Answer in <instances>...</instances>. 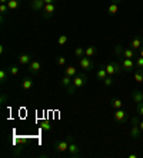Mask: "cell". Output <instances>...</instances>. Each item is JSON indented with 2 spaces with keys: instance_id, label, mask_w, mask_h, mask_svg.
<instances>
[{
  "instance_id": "5bb4252c",
  "label": "cell",
  "mask_w": 143,
  "mask_h": 158,
  "mask_svg": "<svg viewBox=\"0 0 143 158\" xmlns=\"http://www.w3.org/2000/svg\"><path fill=\"white\" fill-rule=\"evenodd\" d=\"M67 152H69L70 157H79V154H80V148L77 147V144L74 143L73 140L70 141V144H69V150H67Z\"/></svg>"
},
{
  "instance_id": "7402d4cb",
  "label": "cell",
  "mask_w": 143,
  "mask_h": 158,
  "mask_svg": "<svg viewBox=\"0 0 143 158\" xmlns=\"http://www.w3.org/2000/svg\"><path fill=\"white\" fill-rule=\"evenodd\" d=\"M135 80L136 83H143V69H139V67L135 69Z\"/></svg>"
},
{
  "instance_id": "f35d334b",
  "label": "cell",
  "mask_w": 143,
  "mask_h": 158,
  "mask_svg": "<svg viewBox=\"0 0 143 158\" xmlns=\"http://www.w3.org/2000/svg\"><path fill=\"white\" fill-rule=\"evenodd\" d=\"M139 56H140V57H143V47L139 50Z\"/></svg>"
},
{
  "instance_id": "4dcf8cb0",
  "label": "cell",
  "mask_w": 143,
  "mask_h": 158,
  "mask_svg": "<svg viewBox=\"0 0 143 158\" xmlns=\"http://www.w3.org/2000/svg\"><path fill=\"white\" fill-rule=\"evenodd\" d=\"M7 11H9L7 4H0V16H4V15H7Z\"/></svg>"
},
{
  "instance_id": "52a82bcc",
  "label": "cell",
  "mask_w": 143,
  "mask_h": 158,
  "mask_svg": "<svg viewBox=\"0 0 143 158\" xmlns=\"http://www.w3.org/2000/svg\"><path fill=\"white\" fill-rule=\"evenodd\" d=\"M113 118L114 121L118 123V124H125L126 121H127V113H126L123 108H119V110H114V114H113Z\"/></svg>"
},
{
  "instance_id": "9c48e42d",
  "label": "cell",
  "mask_w": 143,
  "mask_h": 158,
  "mask_svg": "<svg viewBox=\"0 0 143 158\" xmlns=\"http://www.w3.org/2000/svg\"><path fill=\"white\" fill-rule=\"evenodd\" d=\"M40 69H42V63L39 61V60H33V61L27 66V71H29L30 74H33V76L40 73Z\"/></svg>"
},
{
  "instance_id": "6da1fadb",
  "label": "cell",
  "mask_w": 143,
  "mask_h": 158,
  "mask_svg": "<svg viewBox=\"0 0 143 158\" xmlns=\"http://www.w3.org/2000/svg\"><path fill=\"white\" fill-rule=\"evenodd\" d=\"M86 83H87V76H86L84 73H77L73 77V83H72V85H70L69 88H66V91L69 93V94H74L77 90L83 88L84 85H86Z\"/></svg>"
},
{
  "instance_id": "9a60e30c",
  "label": "cell",
  "mask_w": 143,
  "mask_h": 158,
  "mask_svg": "<svg viewBox=\"0 0 143 158\" xmlns=\"http://www.w3.org/2000/svg\"><path fill=\"white\" fill-rule=\"evenodd\" d=\"M30 6H32V9H33L34 11H42L44 7V2L43 0H32V2H30Z\"/></svg>"
},
{
  "instance_id": "74e56055",
  "label": "cell",
  "mask_w": 143,
  "mask_h": 158,
  "mask_svg": "<svg viewBox=\"0 0 143 158\" xmlns=\"http://www.w3.org/2000/svg\"><path fill=\"white\" fill-rule=\"evenodd\" d=\"M139 127H140V130H142V132H143V120L139 123Z\"/></svg>"
},
{
  "instance_id": "ffe728a7",
  "label": "cell",
  "mask_w": 143,
  "mask_h": 158,
  "mask_svg": "<svg viewBox=\"0 0 143 158\" xmlns=\"http://www.w3.org/2000/svg\"><path fill=\"white\" fill-rule=\"evenodd\" d=\"M72 83H73V78L69 77V76H63V78L60 80V85L63 88H69L72 85Z\"/></svg>"
},
{
  "instance_id": "ba28073f",
  "label": "cell",
  "mask_w": 143,
  "mask_h": 158,
  "mask_svg": "<svg viewBox=\"0 0 143 158\" xmlns=\"http://www.w3.org/2000/svg\"><path fill=\"white\" fill-rule=\"evenodd\" d=\"M56 11V4L51 3V4H44L43 10H42V16H43L44 19H50L51 16L55 15Z\"/></svg>"
},
{
  "instance_id": "8992f818",
  "label": "cell",
  "mask_w": 143,
  "mask_h": 158,
  "mask_svg": "<svg viewBox=\"0 0 143 158\" xmlns=\"http://www.w3.org/2000/svg\"><path fill=\"white\" fill-rule=\"evenodd\" d=\"M79 67H80L83 71H92L93 69H95V64H93V61L90 60V57L83 56V57H80V60H79Z\"/></svg>"
},
{
  "instance_id": "3957f363",
  "label": "cell",
  "mask_w": 143,
  "mask_h": 158,
  "mask_svg": "<svg viewBox=\"0 0 143 158\" xmlns=\"http://www.w3.org/2000/svg\"><path fill=\"white\" fill-rule=\"evenodd\" d=\"M105 69H106V71H107V74H109V76L120 74L122 71H123V67H122L120 63H114V61L107 63L106 66H105Z\"/></svg>"
},
{
  "instance_id": "484cf974",
  "label": "cell",
  "mask_w": 143,
  "mask_h": 158,
  "mask_svg": "<svg viewBox=\"0 0 143 158\" xmlns=\"http://www.w3.org/2000/svg\"><path fill=\"white\" fill-rule=\"evenodd\" d=\"M7 71H9V74H10V76H13V77H15V76H17V74H19L20 69H19L17 64H11V66H9Z\"/></svg>"
},
{
  "instance_id": "d6986e66",
  "label": "cell",
  "mask_w": 143,
  "mask_h": 158,
  "mask_svg": "<svg viewBox=\"0 0 143 158\" xmlns=\"http://www.w3.org/2000/svg\"><path fill=\"white\" fill-rule=\"evenodd\" d=\"M132 100L135 101L136 104L142 103V100H143V93L139 91V90H135V91H132Z\"/></svg>"
},
{
  "instance_id": "f546056e",
  "label": "cell",
  "mask_w": 143,
  "mask_h": 158,
  "mask_svg": "<svg viewBox=\"0 0 143 158\" xmlns=\"http://www.w3.org/2000/svg\"><path fill=\"white\" fill-rule=\"evenodd\" d=\"M42 130H43V131H51V125H50V123L49 121H43L42 123Z\"/></svg>"
},
{
  "instance_id": "ab89813d",
  "label": "cell",
  "mask_w": 143,
  "mask_h": 158,
  "mask_svg": "<svg viewBox=\"0 0 143 158\" xmlns=\"http://www.w3.org/2000/svg\"><path fill=\"white\" fill-rule=\"evenodd\" d=\"M9 0H0V4H6Z\"/></svg>"
},
{
  "instance_id": "4316f807",
  "label": "cell",
  "mask_w": 143,
  "mask_h": 158,
  "mask_svg": "<svg viewBox=\"0 0 143 158\" xmlns=\"http://www.w3.org/2000/svg\"><path fill=\"white\" fill-rule=\"evenodd\" d=\"M113 83H114L113 76H107V77L103 80V84H105V87H112V85H113Z\"/></svg>"
},
{
  "instance_id": "603a6c76",
  "label": "cell",
  "mask_w": 143,
  "mask_h": 158,
  "mask_svg": "<svg viewBox=\"0 0 143 158\" xmlns=\"http://www.w3.org/2000/svg\"><path fill=\"white\" fill-rule=\"evenodd\" d=\"M6 4H7L9 10H17L20 7V0H9Z\"/></svg>"
},
{
  "instance_id": "f1b7e54d",
  "label": "cell",
  "mask_w": 143,
  "mask_h": 158,
  "mask_svg": "<svg viewBox=\"0 0 143 158\" xmlns=\"http://www.w3.org/2000/svg\"><path fill=\"white\" fill-rule=\"evenodd\" d=\"M56 63H57V66L65 67V66H66V57H63V56H59V57L56 59Z\"/></svg>"
},
{
  "instance_id": "2e32d148",
  "label": "cell",
  "mask_w": 143,
  "mask_h": 158,
  "mask_svg": "<svg viewBox=\"0 0 143 158\" xmlns=\"http://www.w3.org/2000/svg\"><path fill=\"white\" fill-rule=\"evenodd\" d=\"M32 87H33V80L30 77H25L22 81V88L23 91H29V90H32Z\"/></svg>"
},
{
  "instance_id": "83f0119b",
  "label": "cell",
  "mask_w": 143,
  "mask_h": 158,
  "mask_svg": "<svg viewBox=\"0 0 143 158\" xmlns=\"http://www.w3.org/2000/svg\"><path fill=\"white\" fill-rule=\"evenodd\" d=\"M67 40H69V39H67L66 34H60V36L57 37V44H59V46H65V44L67 43Z\"/></svg>"
},
{
  "instance_id": "ac0fdd59",
  "label": "cell",
  "mask_w": 143,
  "mask_h": 158,
  "mask_svg": "<svg viewBox=\"0 0 143 158\" xmlns=\"http://www.w3.org/2000/svg\"><path fill=\"white\" fill-rule=\"evenodd\" d=\"M109 74H107V71H106V69H105V66H100V69L97 71H96V78L97 80H100V81H103L105 78L107 77Z\"/></svg>"
},
{
  "instance_id": "7bdbcfd3",
  "label": "cell",
  "mask_w": 143,
  "mask_h": 158,
  "mask_svg": "<svg viewBox=\"0 0 143 158\" xmlns=\"http://www.w3.org/2000/svg\"><path fill=\"white\" fill-rule=\"evenodd\" d=\"M142 103H143V100H142Z\"/></svg>"
},
{
  "instance_id": "277c9868",
  "label": "cell",
  "mask_w": 143,
  "mask_h": 158,
  "mask_svg": "<svg viewBox=\"0 0 143 158\" xmlns=\"http://www.w3.org/2000/svg\"><path fill=\"white\" fill-rule=\"evenodd\" d=\"M119 60H120V64H122V67H123V70H125L126 73H132V71L136 69V61L133 59L119 57Z\"/></svg>"
},
{
  "instance_id": "b9f144b4",
  "label": "cell",
  "mask_w": 143,
  "mask_h": 158,
  "mask_svg": "<svg viewBox=\"0 0 143 158\" xmlns=\"http://www.w3.org/2000/svg\"><path fill=\"white\" fill-rule=\"evenodd\" d=\"M29 2H32V0H29Z\"/></svg>"
},
{
  "instance_id": "d6a6232c",
  "label": "cell",
  "mask_w": 143,
  "mask_h": 158,
  "mask_svg": "<svg viewBox=\"0 0 143 158\" xmlns=\"http://www.w3.org/2000/svg\"><path fill=\"white\" fill-rule=\"evenodd\" d=\"M74 54H76L77 57H83L84 56V48L83 47H77L76 50H74Z\"/></svg>"
},
{
  "instance_id": "cb8c5ba5",
  "label": "cell",
  "mask_w": 143,
  "mask_h": 158,
  "mask_svg": "<svg viewBox=\"0 0 143 158\" xmlns=\"http://www.w3.org/2000/svg\"><path fill=\"white\" fill-rule=\"evenodd\" d=\"M9 76H10V74H9L7 69H2V70H0V83H2V84H4V83L7 81Z\"/></svg>"
},
{
  "instance_id": "d4e9b609",
  "label": "cell",
  "mask_w": 143,
  "mask_h": 158,
  "mask_svg": "<svg viewBox=\"0 0 143 158\" xmlns=\"http://www.w3.org/2000/svg\"><path fill=\"white\" fill-rule=\"evenodd\" d=\"M110 104H112V108H114V110H119V108H123V101L119 98H113L112 101H110Z\"/></svg>"
},
{
  "instance_id": "8d00e7d4",
  "label": "cell",
  "mask_w": 143,
  "mask_h": 158,
  "mask_svg": "<svg viewBox=\"0 0 143 158\" xmlns=\"http://www.w3.org/2000/svg\"><path fill=\"white\" fill-rule=\"evenodd\" d=\"M6 98H7V97H6V94H3V96H2V103H4V101H6Z\"/></svg>"
},
{
  "instance_id": "30bf717a",
  "label": "cell",
  "mask_w": 143,
  "mask_h": 158,
  "mask_svg": "<svg viewBox=\"0 0 143 158\" xmlns=\"http://www.w3.org/2000/svg\"><path fill=\"white\" fill-rule=\"evenodd\" d=\"M130 47L133 50H140L143 47V34H137V36L130 41Z\"/></svg>"
},
{
  "instance_id": "5b68a950",
  "label": "cell",
  "mask_w": 143,
  "mask_h": 158,
  "mask_svg": "<svg viewBox=\"0 0 143 158\" xmlns=\"http://www.w3.org/2000/svg\"><path fill=\"white\" fill-rule=\"evenodd\" d=\"M72 140H73V137L69 135L67 137V140L57 141V143L55 144V151H57V152H67V150H69V144H70Z\"/></svg>"
},
{
  "instance_id": "836d02e7",
  "label": "cell",
  "mask_w": 143,
  "mask_h": 158,
  "mask_svg": "<svg viewBox=\"0 0 143 158\" xmlns=\"http://www.w3.org/2000/svg\"><path fill=\"white\" fill-rule=\"evenodd\" d=\"M136 111H137V114L142 115V117H143V103L136 104Z\"/></svg>"
},
{
  "instance_id": "44dd1931",
  "label": "cell",
  "mask_w": 143,
  "mask_h": 158,
  "mask_svg": "<svg viewBox=\"0 0 143 158\" xmlns=\"http://www.w3.org/2000/svg\"><path fill=\"white\" fill-rule=\"evenodd\" d=\"M76 74H77V69L74 66H69L65 69V76H69V77L73 78Z\"/></svg>"
},
{
  "instance_id": "d590c367",
  "label": "cell",
  "mask_w": 143,
  "mask_h": 158,
  "mask_svg": "<svg viewBox=\"0 0 143 158\" xmlns=\"http://www.w3.org/2000/svg\"><path fill=\"white\" fill-rule=\"evenodd\" d=\"M4 53V46H0V54H3Z\"/></svg>"
},
{
  "instance_id": "7a4b0ae2",
  "label": "cell",
  "mask_w": 143,
  "mask_h": 158,
  "mask_svg": "<svg viewBox=\"0 0 143 158\" xmlns=\"http://www.w3.org/2000/svg\"><path fill=\"white\" fill-rule=\"evenodd\" d=\"M139 117L137 115H133L132 117V128H130V137H132L133 140H139L140 135H142V130L139 127Z\"/></svg>"
},
{
  "instance_id": "e0dca14e",
  "label": "cell",
  "mask_w": 143,
  "mask_h": 158,
  "mask_svg": "<svg viewBox=\"0 0 143 158\" xmlns=\"http://www.w3.org/2000/svg\"><path fill=\"white\" fill-rule=\"evenodd\" d=\"M97 53H99V50H97L96 46H87V47L84 48V56H86V57H93V56H96Z\"/></svg>"
},
{
  "instance_id": "8fae6325",
  "label": "cell",
  "mask_w": 143,
  "mask_h": 158,
  "mask_svg": "<svg viewBox=\"0 0 143 158\" xmlns=\"http://www.w3.org/2000/svg\"><path fill=\"white\" fill-rule=\"evenodd\" d=\"M118 57H125V59H133L135 60L136 57H137V54H136V50H133L132 47H126L122 50L120 56H118Z\"/></svg>"
},
{
  "instance_id": "e575fe53",
  "label": "cell",
  "mask_w": 143,
  "mask_h": 158,
  "mask_svg": "<svg viewBox=\"0 0 143 158\" xmlns=\"http://www.w3.org/2000/svg\"><path fill=\"white\" fill-rule=\"evenodd\" d=\"M44 4H51V3H56V0H43Z\"/></svg>"
},
{
  "instance_id": "1f68e13d",
  "label": "cell",
  "mask_w": 143,
  "mask_h": 158,
  "mask_svg": "<svg viewBox=\"0 0 143 158\" xmlns=\"http://www.w3.org/2000/svg\"><path fill=\"white\" fill-rule=\"evenodd\" d=\"M136 61V67H139V69H143V57H140V56H137L135 59Z\"/></svg>"
},
{
  "instance_id": "60d3db41",
  "label": "cell",
  "mask_w": 143,
  "mask_h": 158,
  "mask_svg": "<svg viewBox=\"0 0 143 158\" xmlns=\"http://www.w3.org/2000/svg\"><path fill=\"white\" fill-rule=\"evenodd\" d=\"M129 158H137V155H136V154H130V155H129Z\"/></svg>"
},
{
  "instance_id": "4fadbf2b",
  "label": "cell",
  "mask_w": 143,
  "mask_h": 158,
  "mask_svg": "<svg viewBox=\"0 0 143 158\" xmlns=\"http://www.w3.org/2000/svg\"><path fill=\"white\" fill-rule=\"evenodd\" d=\"M122 0H112V3L109 4L107 7V15L109 16H114L119 11V4H120Z\"/></svg>"
},
{
  "instance_id": "7c38bea8",
  "label": "cell",
  "mask_w": 143,
  "mask_h": 158,
  "mask_svg": "<svg viewBox=\"0 0 143 158\" xmlns=\"http://www.w3.org/2000/svg\"><path fill=\"white\" fill-rule=\"evenodd\" d=\"M19 63L22 64V66H29L30 63L33 61V56L32 54H27V53H22V54L17 57Z\"/></svg>"
}]
</instances>
